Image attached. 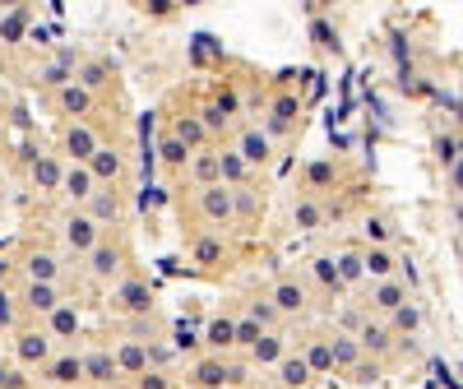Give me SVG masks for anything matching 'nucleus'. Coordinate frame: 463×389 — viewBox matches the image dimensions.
Masks as SVG:
<instances>
[{
    "mask_svg": "<svg viewBox=\"0 0 463 389\" xmlns=\"http://www.w3.org/2000/svg\"><path fill=\"white\" fill-rule=\"evenodd\" d=\"M274 306L292 315V311H301V306H306V292H301L297 283H278V288H274Z\"/></svg>",
    "mask_w": 463,
    "mask_h": 389,
    "instance_id": "7ed1b4c3",
    "label": "nucleus"
},
{
    "mask_svg": "<svg viewBox=\"0 0 463 389\" xmlns=\"http://www.w3.org/2000/svg\"><path fill=\"white\" fill-rule=\"evenodd\" d=\"M0 102H5V93H0Z\"/></svg>",
    "mask_w": 463,
    "mask_h": 389,
    "instance_id": "c85d7f7f",
    "label": "nucleus"
},
{
    "mask_svg": "<svg viewBox=\"0 0 463 389\" xmlns=\"http://www.w3.org/2000/svg\"><path fill=\"white\" fill-rule=\"evenodd\" d=\"M125 301H130L134 311H144V306H148V297H144V288H125Z\"/></svg>",
    "mask_w": 463,
    "mask_h": 389,
    "instance_id": "393cba45",
    "label": "nucleus"
},
{
    "mask_svg": "<svg viewBox=\"0 0 463 389\" xmlns=\"http://www.w3.org/2000/svg\"><path fill=\"white\" fill-rule=\"evenodd\" d=\"M51 329H56V333H75V329H79V315L65 311V306H56V311H51Z\"/></svg>",
    "mask_w": 463,
    "mask_h": 389,
    "instance_id": "2eb2a0df",
    "label": "nucleus"
},
{
    "mask_svg": "<svg viewBox=\"0 0 463 389\" xmlns=\"http://www.w3.org/2000/svg\"><path fill=\"white\" fill-rule=\"evenodd\" d=\"M362 264H366V274H375V278H385V274H389V269H394V260H389V255H385V250H371V255H366V260H362Z\"/></svg>",
    "mask_w": 463,
    "mask_h": 389,
    "instance_id": "dca6fc26",
    "label": "nucleus"
},
{
    "mask_svg": "<svg viewBox=\"0 0 463 389\" xmlns=\"http://www.w3.org/2000/svg\"><path fill=\"white\" fill-rule=\"evenodd\" d=\"M65 144H70V153H75V158H93V153H98V144H93V134L84 130V125H75V130L65 134Z\"/></svg>",
    "mask_w": 463,
    "mask_h": 389,
    "instance_id": "0eeeda50",
    "label": "nucleus"
},
{
    "mask_svg": "<svg viewBox=\"0 0 463 389\" xmlns=\"http://www.w3.org/2000/svg\"><path fill=\"white\" fill-rule=\"evenodd\" d=\"M19 352H23V362H42V357H46V338H42V333H28V338L19 343Z\"/></svg>",
    "mask_w": 463,
    "mask_h": 389,
    "instance_id": "f8f14e48",
    "label": "nucleus"
},
{
    "mask_svg": "<svg viewBox=\"0 0 463 389\" xmlns=\"http://www.w3.org/2000/svg\"><path fill=\"white\" fill-rule=\"evenodd\" d=\"M89 371H93V376H107V371H111V362H107V357H93V362H89Z\"/></svg>",
    "mask_w": 463,
    "mask_h": 389,
    "instance_id": "cd10ccee",
    "label": "nucleus"
},
{
    "mask_svg": "<svg viewBox=\"0 0 463 389\" xmlns=\"http://www.w3.org/2000/svg\"><path fill=\"white\" fill-rule=\"evenodd\" d=\"M65 186H70V195H75V200H89V195H93V172H70Z\"/></svg>",
    "mask_w": 463,
    "mask_h": 389,
    "instance_id": "9d476101",
    "label": "nucleus"
},
{
    "mask_svg": "<svg viewBox=\"0 0 463 389\" xmlns=\"http://www.w3.org/2000/svg\"><path fill=\"white\" fill-rule=\"evenodd\" d=\"M375 306H385V311H398V306H403V288H398V283H385V288L375 292Z\"/></svg>",
    "mask_w": 463,
    "mask_h": 389,
    "instance_id": "ddd939ff",
    "label": "nucleus"
},
{
    "mask_svg": "<svg viewBox=\"0 0 463 389\" xmlns=\"http://www.w3.org/2000/svg\"><path fill=\"white\" fill-rule=\"evenodd\" d=\"M204 130H209L204 121H181V125H177V139H181V144H199V139H204Z\"/></svg>",
    "mask_w": 463,
    "mask_h": 389,
    "instance_id": "f3484780",
    "label": "nucleus"
},
{
    "mask_svg": "<svg viewBox=\"0 0 463 389\" xmlns=\"http://www.w3.org/2000/svg\"><path fill=\"white\" fill-rule=\"evenodd\" d=\"M163 158H167V162H186V144H181V139H167Z\"/></svg>",
    "mask_w": 463,
    "mask_h": 389,
    "instance_id": "412c9836",
    "label": "nucleus"
},
{
    "mask_svg": "<svg viewBox=\"0 0 463 389\" xmlns=\"http://www.w3.org/2000/svg\"><path fill=\"white\" fill-rule=\"evenodd\" d=\"M241 158H246V162H265V158H269V134L246 130L241 134Z\"/></svg>",
    "mask_w": 463,
    "mask_h": 389,
    "instance_id": "20e7f679",
    "label": "nucleus"
},
{
    "mask_svg": "<svg viewBox=\"0 0 463 389\" xmlns=\"http://www.w3.org/2000/svg\"><path fill=\"white\" fill-rule=\"evenodd\" d=\"M61 107L65 111H89V89H61Z\"/></svg>",
    "mask_w": 463,
    "mask_h": 389,
    "instance_id": "9b49d317",
    "label": "nucleus"
},
{
    "mask_svg": "<svg viewBox=\"0 0 463 389\" xmlns=\"http://www.w3.org/2000/svg\"><path fill=\"white\" fill-rule=\"evenodd\" d=\"M222 177H241V158L236 153H222Z\"/></svg>",
    "mask_w": 463,
    "mask_h": 389,
    "instance_id": "b1692460",
    "label": "nucleus"
},
{
    "mask_svg": "<svg viewBox=\"0 0 463 389\" xmlns=\"http://www.w3.org/2000/svg\"><path fill=\"white\" fill-rule=\"evenodd\" d=\"M111 269H116V250H107V245H98V250H93V274H98V278H107Z\"/></svg>",
    "mask_w": 463,
    "mask_h": 389,
    "instance_id": "a211bd4d",
    "label": "nucleus"
},
{
    "mask_svg": "<svg viewBox=\"0 0 463 389\" xmlns=\"http://www.w3.org/2000/svg\"><path fill=\"white\" fill-rule=\"evenodd\" d=\"M199 209H204V218L227 222V218H231V190H227V186H209L204 195H199Z\"/></svg>",
    "mask_w": 463,
    "mask_h": 389,
    "instance_id": "f257e3e1",
    "label": "nucleus"
},
{
    "mask_svg": "<svg viewBox=\"0 0 463 389\" xmlns=\"http://www.w3.org/2000/svg\"><path fill=\"white\" fill-rule=\"evenodd\" d=\"M362 260H353V255H348V260H343V278H357V274H362Z\"/></svg>",
    "mask_w": 463,
    "mask_h": 389,
    "instance_id": "a878e982",
    "label": "nucleus"
},
{
    "mask_svg": "<svg viewBox=\"0 0 463 389\" xmlns=\"http://www.w3.org/2000/svg\"><path fill=\"white\" fill-rule=\"evenodd\" d=\"M28 274H33V283H51V278H56V260L42 250V255L28 260Z\"/></svg>",
    "mask_w": 463,
    "mask_h": 389,
    "instance_id": "1a4fd4ad",
    "label": "nucleus"
},
{
    "mask_svg": "<svg viewBox=\"0 0 463 389\" xmlns=\"http://www.w3.org/2000/svg\"><path fill=\"white\" fill-rule=\"evenodd\" d=\"M65 241L75 245V250H98V222L93 218H70Z\"/></svg>",
    "mask_w": 463,
    "mask_h": 389,
    "instance_id": "f03ea898",
    "label": "nucleus"
},
{
    "mask_svg": "<svg viewBox=\"0 0 463 389\" xmlns=\"http://www.w3.org/2000/svg\"><path fill=\"white\" fill-rule=\"evenodd\" d=\"M51 371H56V380H75V376H79V371H84V366H79L75 357H65V362H56Z\"/></svg>",
    "mask_w": 463,
    "mask_h": 389,
    "instance_id": "6ab92c4d",
    "label": "nucleus"
},
{
    "mask_svg": "<svg viewBox=\"0 0 463 389\" xmlns=\"http://www.w3.org/2000/svg\"><path fill=\"white\" fill-rule=\"evenodd\" d=\"M195 177L204 181V186H218V177H222V153H199V158H195Z\"/></svg>",
    "mask_w": 463,
    "mask_h": 389,
    "instance_id": "39448f33",
    "label": "nucleus"
},
{
    "mask_svg": "<svg viewBox=\"0 0 463 389\" xmlns=\"http://www.w3.org/2000/svg\"><path fill=\"white\" fill-rule=\"evenodd\" d=\"M0 376H5V371H0Z\"/></svg>",
    "mask_w": 463,
    "mask_h": 389,
    "instance_id": "c756f323",
    "label": "nucleus"
},
{
    "mask_svg": "<svg viewBox=\"0 0 463 389\" xmlns=\"http://www.w3.org/2000/svg\"><path fill=\"white\" fill-rule=\"evenodd\" d=\"M28 306H33V311H56L51 283H33V288H28Z\"/></svg>",
    "mask_w": 463,
    "mask_h": 389,
    "instance_id": "6e6552de",
    "label": "nucleus"
},
{
    "mask_svg": "<svg viewBox=\"0 0 463 389\" xmlns=\"http://www.w3.org/2000/svg\"><path fill=\"white\" fill-rule=\"evenodd\" d=\"M222 376H231V371H222V366H199V380H204V385H218Z\"/></svg>",
    "mask_w": 463,
    "mask_h": 389,
    "instance_id": "5701e85b",
    "label": "nucleus"
},
{
    "mask_svg": "<svg viewBox=\"0 0 463 389\" xmlns=\"http://www.w3.org/2000/svg\"><path fill=\"white\" fill-rule=\"evenodd\" d=\"M366 236H375V241H385V236H389V227H385V222H366Z\"/></svg>",
    "mask_w": 463,
    "mask_h": 389,
    "instance_id": "bb28decb",
    "label": "nucleus"
},
{
    "mask_svg": "<svg viewBox=\"0 0 463 389\" xmlns=\"http://www.w3.org/2000/svg\"><path fill=\"white\" fill-rule=\"evenodd\" d=\"M116 172H121V158L111 153V148H98L93 153V181H111Z\"/></svg>",
    "mask_w": 463,
    "mask_h": 389,
    "instance_id": "423d86ee",
    "label": "nucleus"
},
{
    "mask_svg": "<svg viewBox=\"0 0 463 389\" xmlns=\"http://www.w3.org/2000/svg\"><path fill=\"white\" fill-rule=\"evenodd\" d=\"M236 343H260V324H255V320L236 324Z\"/></svg>",
    "mask_w": 463,
    "mask_h": 389,
    "instance_id": "aec40b11",
    "label": "nucleus"
},
{
    "mask_svg": "<svg viewBox=\"0 0 463 389\" xmlns=\"http://www.w3.org/2000/svg\"><path fill=\"white\" fill-rule=\"evenodd\" d=\"M209 343H218V347L236 343V324H231V320H218V324H209Z\"/></svg>",
    "mask_w": 463,
    "mask_h": 389,
    "instance_id": "4468645a",
    "label": "nucleus"
},
{
    "mask_svg": "<svg viewBox=\"0 0 463 389\" xmlns=\"http://www.w3.org/2000/svg\"><path fill=\"white\" fill-rule=\"evenodd\" d=\"M283 380L301 385V380H306V362H287V366H283Z\"/></svg>",
    "mask_w": 463,
    "mask_h": 389,
    "instance_id": "4be33fe9",
    "label": "nucleus"
}]
</instances>
